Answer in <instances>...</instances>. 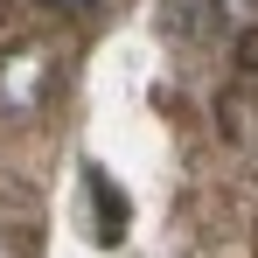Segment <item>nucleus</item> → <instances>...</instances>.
Returning a JSON list of instances; mask_svg holds the SVG:
<instances>
[{
	"label": "nucleus",
	"instance_id": "nucleus-1",
	"mask_svg": "<svg viewBox=\"0 0 258 258\" xmlns=\"http://www.w3.org/2000/svg\"><path fill=\"white\" fill-rule=\"evenodd\" d=\"M56 98V49L49 42H7L0 49V112L7 119H35Z\"/></svg>",
	"mask_w": 258,
	"mask_h": 258
},
{
	"label": "nucleus",
	"instance_id": "nucleus-2",
	"mask_svg": "<svg viewBox=\"0 0 258 258\" xmlns=\"http://www.w3.org/2000/svg\"><path fill=\"white\" fill-rule=\"evenodd\" d=\"M161 21H168V35H181V42H203V35L223 28V0H168Z\"/></svg>",
	"mask_w": 258,
	"mask_h": 258
},
{
	"label": "nucleus",
	"instance_id": "nucleus-3",
	"mask_svg": "<svg viewBox=\"0 0 258 258\" xmlns=\"http://www.w3.org/2000/svg\"><path fill=\"white\" fill-rule=\"evenodd\" d=\"M230 56H237V70H244V77H258V21H251V28H237Z\"/></svg>",
	"mask_w": 258,
	"mask_h": 258
},
{
	"label": "nucleus",
	"instance_id": "nucleus-4",
	"mask_svg": "<svg viewBox=\"0 0 258 258\" xmlns=\"http://www.w3.org/2000/svg\"><path fill=\"white\" fill-rule=\"evenodd\" d=\"M0 258H35V244H28V230L0 223Z\"/></svg>",
	"mask_w": 258,
	"mask_h": 258
},
{
	"label": "nucleus",
	"instance_id": "nucleus-5",
	"mask_svg": "<svg viewBox=\"0 0 258 258\" xmlns=\"http://www.w3.org/2000/svg\"><path fill=\"white\" fill-rule=\"evenodd\" d=\"M49 14H91V0H42Z\"/></svg>",
	"mask_w": 258,
	"mask_h": 258
}]
</instances>
